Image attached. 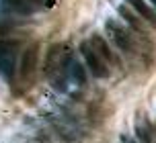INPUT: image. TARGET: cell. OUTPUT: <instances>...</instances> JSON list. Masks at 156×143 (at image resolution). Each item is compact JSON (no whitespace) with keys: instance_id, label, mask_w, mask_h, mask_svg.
<instances>
[{"instance_id":"cell-1","label":"cell","mask_w":156,"mask_h":143,"mask_svg":"<svg viewBox=\"0 0 156 143\" xmlns=\"http://www.w3.org/2000/svg\"><path fill=\"white\" fill-rule=\"evenodd\" d=\"M51 0H4L8 10H15L16 15H33L41 8H45Z\"/></svg>"}]
</instances>
